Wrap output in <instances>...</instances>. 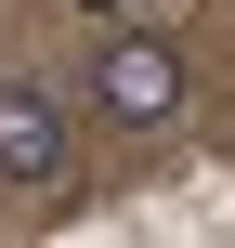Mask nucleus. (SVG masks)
<instances>
[{"instance_id": "obj_2", "label": "nucleus", "mask_w": 235, "mask_h": 248, "mask_svg": "<svg viewBox=\"0 0 235 248\" xmlns=\"http://www.w3.org/2000/svg\"><path fill=\"white\" fill-rule=\"evenodd\" d=\"M0 183L13 196L65 183V92L52 78H0Z\"/></svg>"}, {"instance_id": "obj_1", "label": "nucleus", "mask_w": 235, "mask_h": 248, "mask_svg": "<svg viewBox=\"0 0 235 248\" xmlns=\"http://www.w3.org/2000/svg\"><path fill=\"white\" fill-rule=\"evenodd\" d=\"M183 105H196V78H183V52H170V39H144V26H131V39H105V52H92V118H118V131H170Z\"/></svg>"}, {"instance_id": "obj_3", "label": "nucleus", "mask_w": 235, "mask_h": 248, "mask_svg": "<svg viewBox=\"0 0 235 248\" xmlns=\"http://www.w3.org/2000/svg\"><path fill=\"white\" fill-rule=\"evenodd\" d=\"M78 13H131V0H78Z\"/></svg>"}]
</instances>
